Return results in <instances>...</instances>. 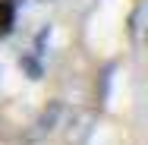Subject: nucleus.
<instances>
[{"instance_id":"nucleus-1","label":"nucleus","mask_w":148,"mask_h":145,"mask_svg":"<svg viewBox=\"0 0 148 145\" xmlns=\"http://www.w3.org/2000/svg\"><path fill=\"white\" fill-rule=\"evenodd\" d=\"M60 117H63V104H60V101H51V104L38 114V120L32 123V129L25 133V142H29V145H38L41 139H47V136L60 126Z\"/></svg>"},{"instance_id":"nucleus-3","label":"nucleus","mask_w":148,"mask_h":145,"mask_svg":"<svg viewBox=\"0 0 148 145\" xmlns=\"http://www.w3.org/2000/svg\"><path fill=\"white\" fill-rule=\"evenodd\" d=\"M22 63V69L29 73V79H41L44 76V66H41V57H35V54H25V57L19 60Z\"/></svg>"},{"instance_id":"nucleus-2","label":"nucleus","mask_w":148,"mask_h":145,"mask_svg":"<svg viewBox=\"0 0 148 145\" xmlns=\"http://www.w3.org/2000/svg\"><path fill=\"white\" fill-rule=\"evenodd\" d=\"M13 25H16V6H13L10 0H0V38L10 35Z\"/></svg>"},{"instance_id":"nucleus-4","label":"nucleus","mask_w":148,"mask_h":145,"mask_svg":"<svg viewBox=\"0 0 148 145\" xmlns=\"http://www.w3.org/2000/svg\"><path fill=\"white\" fill-rule=\"evenodd\" d=\"M88 123H91V117H82V120L76 123V129H69V133H66V139H69V142H85V136L91 133Z\"/></svg>"}]
</instances>
